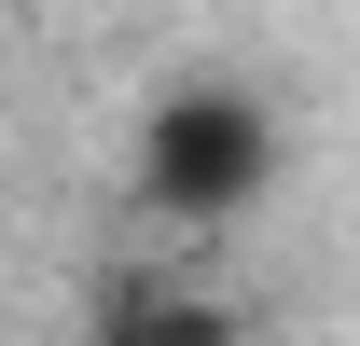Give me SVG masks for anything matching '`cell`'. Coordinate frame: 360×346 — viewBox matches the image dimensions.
I'll list each match as a JSON object with an SVG mask.
<instances>
[{"mask_svg":"<svg viewBox=\"0 0 360 346\" xmlns=\"http://www.w3.org/2000/svg\"><path fill=\"white\" fill-rule=\"evenodd\" d=\"M139 194L167 222H236L277 194V111L264 84H236V70H180L153 111H139Z\"/></svg>","mask_w":360,"mask_h":346,"instance_id":"obj_1","label":"cell"}]
</instances>
